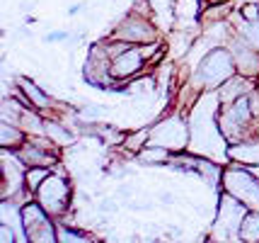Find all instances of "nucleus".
Wrapping results in <instances>:
<instances>
[{
  "label": "nucleus",
  "mask_w": 259,
  "mask_h": 243,
  "mask_svg": "<svg viewBox=\"0 0 259 243\" xmlns=\"http://www.w3.org/2000/svg\"><path fill=\"white\" fill-rule=\"evenodd\" d=\"M254 93L218 107V127L228 144H237L259 134V107L254 105Z\"/></svg>",
  "instance_id": "nucleus-1"
},
{
  "label": "nucleus",
  "mask_w": 259,
  "mask_h": 243,
  "mask_svg": "<svg viewBox=\"0 0 259 243\" xmlns=\"http://www.w3.org/2000/svg\"><path fill=\"white\" fill-rule=\"evenodd\" d=\"M237 73V66H235V58L230 54V49L226 44H213L208 49L196 68L192 73V85L199 90V93H206V90H218L228 78H233Z\"/></svg>",
  "instance_id": "nucleus-2"
},
{
  "label": "nucleus",
  "mask_w": 259,
  "mask_h": 243,
  "mask_svg": "<svg viewBox=\"0 0 259 243\" xmlns=\"http://www.w3.org/2000/svg\"><path fill=\"white\" fill-rule=\"evenodd\" d=\"M34 199L54 217V219H63L70 212V202H73V185L68 173H63L61 163H56L51 168V173L44 183L39 185V190L34 192Z\"/></svg>",
  "instance_id": "nucleus-3"
},
{
  "label": "nucleus",
  "mask_w": 259,
  "mask_h": 243,
  "mask_svg": "<svg viewBox=\"0 0 259 243\" xmlns=\"http://www.w3.org/2000/svg\"><path fill=\"white\" fill-rule=\"evenodd\" d=\"M221 185H223V192L247 204V209L259 212V178L247 165L228 161V165H223V173H221Z\"/></svg>",
  "instance_id": "nucleus-4"
},
{
  "label": "nucleus",
  "mask_w": 259,
  "mask_h": 243,
  "mask_svg": "<svg viewBox=\"0 0 259 243\" xmlns=\"http://www.w3.org/2000/svg\"><path fill=\"white\" fill-rule=\"evenodd\" d=\"M189 139H192L189 119L182 112H169L150 127V141L148 144L165 146L172 153H180V151H189Z\"/></svg>",
  "instance_id": "nucleus-5"
},
{
  "label": "nucleus",
  "mask_w": 259,
  "mask_h": 243,
  "mask_svg": "<svg viewBox=\"0 0 259 243\" xmlns=\"http://www.w3.org/2000/svg\"><path fill=\"white\" fill-rule=\"evenodd\" d=\"M0 199H22V204L27 199H34V195L27 190L24 185V173H27V165L20 161V156L10 149H3L0 156Z\"/></svg>",
  "instance_id": "nucleus-6"
},
{
  "label": "nucleus",
  "mask_w": 259,
  "mask_h": 243,
  "mask_svg": "<svg viewBox=\"0 0 259 243\" xmlns=\"http://www.w3.org/2000/svg\"><path fill=\"white\" fill-rule=\"evenodd\" d=\"M247 212V204H242L240 199H235L228 192H221L211 238H215V241L218 238L221 241H240V226H242V219H245Z\"/></svg>",
  "instance_id": "nucleus-7"
},
{
  "label": "nucleus",
  "mask_w": 259,
  "mask_h": 243,
  "mask_svg": "<svg viewBox=\"0 0 259 243\" xmlns=\"http://www.w3.org/2000/svg\"><path fill=\"white\" fill-rule=\"evenodd\" d=\"M22 224L29 243H58L56 219L36 199H27L22 204Z\"/></svg>",
  "instance_id": "nucleus-8"
},
{
  "label": "nucleus",
  "mask_w": 259,
  "mask_h": 243,
  "mask_svg": "<svg viewBox=\"0 0 259 243\" xmlns=\"http://www.w3.org/2000/svg\"><path fill=\"white\" fill-rule=\"evenodd\" d=\"M82 78H85V83L92 85V88L112 90V85L116 81H114V76H112V56H109V49H107V39L92 44L90 54L85 58Z\"/></svg>",
  "instance_id": "nucleus-9"
},
{
  "label": "nucleus",
  "mask_w": 259,
  "mask_h": 243,
  "mask_svg": "<svg viewBox=\"0 0 259 243\" xmlns=\"http://www.w3.org/2000/svg\"><path fill=\"white\" fill-rule=\"evenodd\" d=\"M109 37H112V39H119V42H126V44H134V47H141V44L158 42L160 39L155 24L150 22V17L138 15V12H134V10L116 22V27L109 32Z\"/></svg>",
  "instance_id": "nucleus-10"
},
{
  "label": "nucleus",
  "mask_w": 259,
  "mask_h": 243,
  "mask_svg": "<svg viewBox=\"0 0 259 243\" xmlns=\"http://www.w3.org/2000/svg\"><path fill=\"white\" fill-rule=\"evenodd\" d=\"M226 47L230 49V54L235 58L237 73L247 76V78H259V51L242 34H237L233 29V34L228 37Z\"/></svg>",
  "instance_id": "nucleus-11"
},
{
  "label": "nucleus",
  "mask_w": 259,
  "mask_h": 243,
  "mask_svg": "<svg viewBox=\"0 0 259 243\" xmlns=\"http://www.w3.org/2000/svg\"><path fill=\"white\" fill-rule=\"evenodd\" d=\"M146 68H148V63H146V58H143V54H141V47H128L126 51H121V54H116L112 58V76H114V81H119V83L134 81Z\"/></svg>",
  "instance_id": "nucleus-12"
},
{
  "label": "nucleus",
  "mask_w": 259,
  "mask_h": 243,
  "mask_svg": "<svg viewBox=\"0 0 259 243\" xmlns=\"http://www.w3.org/2000/svg\"><path fill=\"white\" fill-rule=\"evenodd\" d=\"M15 85H17L20 93L24 95V105H27V107H34V110H39V112L46 117H56L58 100H54L41 85H36V83H34L32 78H27V76H20V78L15 81Z\"/></svg>",
  "instance_id": "nucleus-13"
},
{
  "label": "nucleus",
  "mask_w": 259,
  "mask_h": 243,
  "mask_svg": "<svg viewBox=\"0 0 259 243\" xmlns=\"http://www.w3.org/2000/svg\"><path fill=\"white\" fill-rule=\"evenodd\" d=\"M257 78H247V76H242V73H235L233 78H228L215 93H218V100L221 105H230L235 102L237 97H242V95H249L257 90Z\"/></svg>",
  "instance_id": "nucleus-14"
},
{
  "label": "nucleus",
  "mask_w": 259,
  "mask_h": 243,
  "mask_svg": "<svg viewBox=\"0 0 259 243\" xmlns=\"http://www.w3.org/2000/svg\"><path fill=\"white\" fill-rule=\"evenodd\" d=\"M228 161L233 163H240V165H257L259 163V134L249 136L245 141H237V144H228V151H226Z\"/></svg>",
  "instance_id": "nucleus-15"
},
{
  "label": "nucleus",
  "mask_w": 259,
  "mask_h": 243,
  "mask_svg": "<svg viewBox=\"0 0 259 243\" xmlns=\"http://www.w3.org/2000/svg\"><path fill=\"white\" fill-rule=\"evenodd\" d=\"M27 141V131L20 124H12V122H3L0 119V146L3 149L17 151Z\"/></svg>",
  "instance_id": "nucleus-16"
},
{
  "label": "nucleus",
  "mask_w": 259,
  "mask_h": 243,
  "mask_svg": "<svg viewBox=\"0 0 259 243\" xmlns=\"http://www.w3.org/2000/svg\"><path fill=\"white\" fill-rule=\"evenodd\" d=\"M172 151L165 146H155V144H146L143 149L136 153V158L143 163V165H169L172 161Z\"/></svg>",
  "instance_id": "nucleus-17"
},
{
  "label": "nucleus",
  "mask_w": 259,
  "mask_h": 243,
  "mask_svg": "<svg viewBox=\"0 0 259 243\" xmlns=\"http://www.w3.org/2000/svg\"><path fill=\"white\" fill-rule=\"evenodd\" d=\"M230 17H233V22H235V29L237 34H242L247 39L252 47L259 51V20H245V17H240V12L233 10L230 12Z\"/></svg>",
  "instance_id": "nucleus-18"
},
{
  "label": "nucleus",
  "mask_w": 259,
  "mask_h": 243,
  "mask_svg": "<svg viewBox=\"0 0 259 243\" xmlns=\"http://www.w3.org/2000/svg\"><path fill=\"white\" fill-rule=\"evenodd\" d=\"M46 136L54 141L58 149H63V146H68V144H73V141H75V134H73V131H68L56 117H46Z\"/></svg>",
  "instance_id": "nucleus-19"
},
{
  "label": "nucleus",
  "mask_w": 259,
  "mask_h": 243,
  "mask_svg": "<svg viewBox=\"0 0 259 243\" xmlns=\"http://www.w3.org/2000/svg\"><path fill=\"white\" fill-rule=\"evenodd\" d=\"M240 241H249L254 243L259 241V212L257 209H249L242 219V226H240Z\"/></svg>",
  "instance_id": "nucleus-20"
},
{
  "label": "nucleus",
  "mask_w": 259,
  "mask_h": 243,
  "mask_svg": "<svg viewBox=\"0 0 259 243\" xmlns=\"http://www.w3.org/2000/svg\"><path fill=\"white\" fill-rule=\"evenodd\" d=\"M56 231H58V243H82V241H90L92 236L85 231H78L73 229V224H66L63 219H56Z\"/></svg>",
  "instance_id": "nucleus-21"
},
{
  "label": "nucleus",
  "mask_w": 259,
  "mask_h": 243,
  "mask_svg": "<svg viewBox=\"0 0 259 243\" xmlns=\"http://www.w3.org/2000/svg\"><path fill=\"white\" fill-rule=\"evenodd\" d=\"M150 141V129H136V131H126V139H124V151L126 153H138V151L146 146Z\"/></svg>",
  "instance_id": "nucleus-22"
},
{
  "label": "nucleus",
  "mask_w": 259,
  "mask_h": 243,
  "mask_svg": "<svg viewBox=\"0 0 259 243\" xmlns=\"http://www.w3.org/2000/svg\"><path fill=\"white\" fill-rule=\"evenodd\" d=\"M49 173H51V168H44V165H32V168H27V173H24V185H27V190L34 195V192L39 190V185L49 178Z\"/></svg>",
  "instance_id": "nucleus-23"
},
{
  "label": "nucleus",
  "mask_w": 259,
  "mask_h": 243,
  "mask_svg": "<svg viewBox=\"0 0 259 243\" xmlns=\"http://www.w3.org/2000/svg\"><path fill=\"white\" fill-rule=\"evenodd\" d=\"M0 243H20V233L12 224L0 221Z\"/></svg>",
  "instance_id": "nucleus-24"
},
{
  "label": "nucleus",
  "mask_w": 259,
  "mask_h": 243,
  "mask_svg": "<svg viewBox=\"0 0 259 243\" xmlns=\"http://www.w3.org/2000/svg\"><path fill=\"white\" fill-rule=\"evenodd\" d=\"M68 29H56V32H51V34H46V42L49 44H58V42H66L68 39Z\"/></svg>",
  "instance_id": "nucleus-25"
},
{
  "label": "nucleus",
  "mask_w": 259,
  "mask_h": 243,
  "mask_svg": "<svg viewBox=\"0 0 259 243\" xmlns=\"http://www.w3.org/2000/svg\"><path fill=\"white\" fill-rule=\"evenodd\" d=\"M82 8H85V3H75V5H70V8H68V15L73 17V15H78Z\"/></svg>",
  "instance_id": "nucleus-26"
},
{
  "label": "nucleus",
  "mask_w": 259,
  "mask_h": 243,
  "mask_svg": "<svg viewBox=\"0 0 259 243\" xmlns=\"http://www.w3.org/2000/svg\"><path fill=\"white\" fill-rule=\"evenodd\" d=\"M249 170H252V173H254V175H257V178H259V163H257V165H252Z\"/></svg>",
  "instance_id": "nucleus-27"
}]
</instances>
